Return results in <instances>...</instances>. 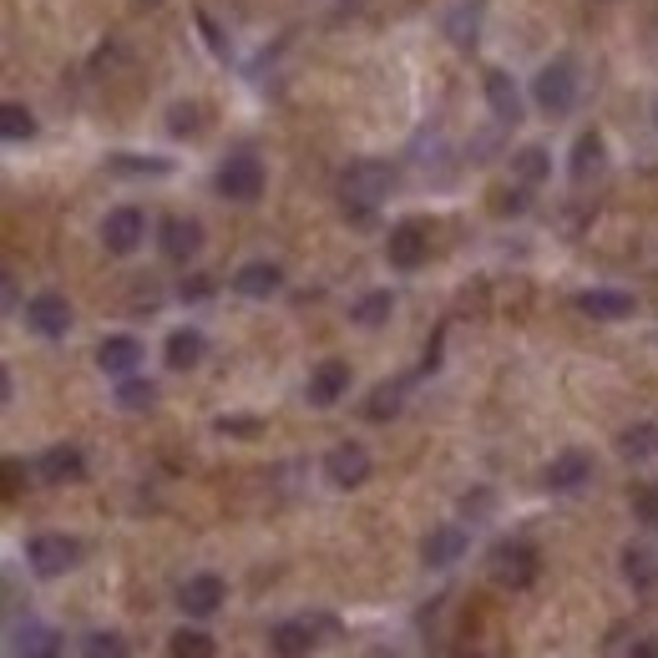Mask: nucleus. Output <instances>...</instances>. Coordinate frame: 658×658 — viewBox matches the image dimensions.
Here are the masks:
<instances>
[{"instance_id":"f03ea898","label":"nucleus","mask_w":658,"mask_h":658,"mask_svg":"<svg viewBox=\"0 0 658 658\" xmlns=\"http://www.w3.org/2000/svg\"><path fill=\"white\" fill-rule=\"evenodd\" d=\"M532 102H537L547 117H563V112H572V106H578V71H572V61L542 66L537 81H532Z\"/></svg>"},{"instance_id":"1a4fd4ad","label":"nucleus","mask_w":658,"mask_h":658,"mask_svg":"<svg viewBox=\"0 0 658 658\" xmlns=\"http://www.w3.org/2000/svg\"><path fill=\"white\" fill-rule=\"evenodd\" d=\"M143 234H147L143 208H112V213H106V224H102L106 253H132L137 243H143Z\"/></svg>"},{"instance_id":"2eb2a0df","label":"nucleus","mask_w":658,"mask_h":658,"mask_svg":"<svg viewBox=\"0 0 658 658\" xmlns=\"http://www.w3.org/2000/svg\"><path fill=\"white\" fill-rule=\"evenodd\" d=\"M466 547H472V537H466L461 526H435L431 537L421 542V557H426V567H451L466 557Z\"/></svg>"},{"instance_id":"37998d69","label":"nucleus","mask_w":658,"mask_h":658,"mask_svg":"<svg viewBox=\"0 0 658 658\" xmlns=\"http://www.w3.org/2000/svg\"><path fill=\"white\" fill-rule=\"evenodd\" d=\"M461 658H476V654H461Z\"/></svg>"},{"instance_id":"f8f14e48","label":"nucleus","mask_w":658,"mask_h":658,"mask_svg":"<svg viewBox=\"0 0 658 658\" xmlns=\"http://www.w3.org/2000/svg\"><path fill=\"white\" fill-rule=\"evenodd\" d=\"M279 290H284V269L269 259H253L234 274V294H243V299H269V294H279Z\"/></svg>"},{"instance_id":"6e6552de","label":"nucleus","mask_w":658,"mask_h":658,"mask_svg":"<svg viewBox=\"0 0 658 658\" xmlns=\"http://www.w3.org/2000/svg\"><path fill=\"white\" fill-rule=\"evenodd\" d=\"M26 325L36 329L41 340H66V329H71V304L61 294H36L26 304Z\"/></svg>"},{"instance_id":"6ab92c4d","label":"nucleus","mask_w":658,"mask_h":658,"mask_svg":"<svg viewBox=\"0 0 658 658\" xmlns=\"http://www.w3.org/2000/svg\"><path fill=\"white\" fill-rule=\"evenodd\" d=\"M592 476V456L588 451H563V456L547 466V487L553 491H578Z\"/></svg>"},{"instance_id":"72a5a7b5","label":"nucleus","mask_w":658,"mask_h":658,"mask_svg":"<svg viewBox=\"0 0 658 658\" xmlns=\"http://www.w3.org/2000/svg\"><path fill=\"white\" fill-rule=\"evenodd\" d=\"M21 658H61V644H56L52 628H26V644H21Z\"/></svg>"},{"instance_id":"f3484780","label":"nucleus","mask_w":658,"mask_h":658,"mask_svg":"<svg viewBox=\"0 0 658 658\" xmlns=\"http://www.w3.org/2000/svg\"><path fill=\"white\" fill-rule=\"evenodd\" d=\"M578 309L588 319H628L633 309H638V299L623 290H582L578 294Z\"/></svg>"},{"instance_id":"0eeeda50","label":"nucleus","mask_w":658,"mask_h":658,"mask_svg":"<svg viewBox=\"0 0 658 658\" xmlns=\"http://www.w3.org/2000/svg\"><path fill=\"white\" fill-rule=\"evenodd\" d=\"M178 608H183L188 619H213V613L224 608V578H218V572H197V578H188L183 592H178Z\"/></svg>"},{"instance_id":"79ce46f5","label":"nucleus","mask_w":658,"mask_h":658,"mask_svg":"<svg viewBox=\"0 0 658 658\" xmlns=\"http://www.w3.org/2000/svg\"><path fill=\"white\" fill-rule=\"evenodd\" d=\"M143 5H158V0H143Z\"/></svg>"},{"instance_id":"cd10ccee","label":"nucleus","mask_w":658,"mask_h":658,"mask_svg":"<svg viewBox=\"0 0 658 658\" xmlns=\"http://www.w3.org/2000/svg\"><path fill=\"white\" fill-rule=\"evenodd\" d=\"M619 451L628 461H648V456H658V426H628V431L619 435Z\"/></svg>"},{"instance_id":"b1692460","label":"nucleus","mask_w":658,"mask_h":658,"mask_svg":"<svg viewBox=\"0 0 658 658\" xmlns=\"http://www.w3.org/2000/svg\"><path fill=\"white\" fill-rule=\"evenodd\" d=\"M390 309H395V294L390 290H370L365 299L350 309V319H355L360 329H381L385 319H390Z\"/></svg>"},{"instance_id":"4468645a","label":"nucleus","mask_w":658,"mask_h":658,"mask_svg":"<svg viewBox=\"0 0 658 658\" xmlns=\"http://www.w3.org/2000/svg\"><path fill=\"white\" fill-rule=\"evenodd\" d=\"M315 628L304 619H290V623H274V633H269V654L274 658H309L315 654Z\"/></svg>"},{"instance_id":"dca6fc26","label":"nucleus","mask_w":658,"mask_h":658,"mask_svg":"<svg viewBox=\"0 0 658 658\" xmlns=\"http://www.w3.org/2000/svg\"><path fill=\"white\" fill-rule=\"evenodd\" d=\"M197 249H203V228L193 218H168L162 224V259L168 263H188Z\"/></svg>"},{"instance_id":"a19ab883","label":"nucleus","mask_w":658,"mask_h":658,"mask_svg":"<svg viewBox=\"0 0 658 658\" xmlns=\"http://www.w3.org/2000/svg\"><path fill=\"white\" fill-rule=\"evenodd\" d=\"M628 658H658V638H644V644L633 648V654H628Z\"/></svg>"},{"instance_id":"9d476101","label":"nucleus","mask_w":658,"mask_h":658,"mask_svg":"<svg viewBox=\"0 0 658 658\" xmlns=\"http://www.w3.org/2000/svg\"><path fill=\"white\" fill-rule=\"evenodd\" d=\"M344 390H350V365H344V360H319L309 385H304V400L325 410V406H334Z\"/></svg>"},{"instance_id":"4c0bfd02","label":"nucleus","mask_w":658,"mask_h":658,"mask_svg":"<svg viewBox=\"0 0 658 658\" xmlns=\"http://www.w3.org/2000/svg\"><path fill=\"white\" fill-rule=\"evenodd\" d=\"M218 431H224V435H253V431H259V421H249V416H224Z\"/></svg>"},{"instance_id":"a878e982","label":"nucleus","mask_w":658,"mask_h":658,"mask_svg":"<svg viewBox=\"0 0 658 658\" xmlns=\"http://www.w3.org/2000/svg\"><path fill=\"white\" fill-rule=\"evenodd\" d=\"M598 168H603V137H598V132H582L578 147H572V178L588 183Z\"/></svg>"},{"instance_id":"c756f323","label":"nucleus","mask_w":658,"mask_h":658,"mask_svg":"<svg viewBox=\"0 0 658 658\" xmlns=\"http://www.w3.org/2000/svg\"><path fill=\"white\" fill-rule=\"evenodd\" d=\"M0 137L5 143H26V137H36V117L21 102H5L0 106Z\"/></svg>"},{"instance_id":"5701e85b","label":"nucleus","mask_w":658,"mask_h":658,"mask_svg":"<svg viewBox=\"0 0 658 658\" xmlns=\"http://www.w3.org/2000/svg\"><path fill=\"white\" fill-rule=\"evenodd\" d=\"M547 172H553V158H547L542 147H522V152H512V178L522 188L547 183Z\"/></svg>"},{"instance_id":"bb28decb","label":"nucleus","mask_w":658,"mask_h":658,"mask_svg":"<svg viewBox=\"0 0 658 658\" xmlns=\"http://www.w3.org/2000/svg\"><path fill=\"white\" fill-rule=\"evenodd\" d=\"M400 400H406V381H385V385L370 390L365 416H370V421H390L395 410H400Z\"/></svg>"},{"instance_id":"2f4dec72","label":"nucleus","mask_w":658,"mask_h":658,"mask_svg":"<svg viewBox=\"0 0 658 658\" xmlns=\"http://www.w3.org/2000/svg\"><path fill=\"white\" fill-rule=\"evenodd\" d=\"M81 658H132L122 633H87L81 638Z\"/></svg>"},{"instance_id":"c9c22d12","label":"nucleus","mask_w":658,"mask_h":658,"mask_svg":"<svg viewBox=\"0 0 658 658\" xmlns=\"http://www.w3.org/2000/svg\"><path fill=\"white\" fill-rule=\"evenodd\" d=\"M168 127H172V132H197V127H203V112H197V102H183V106H172Z\"/></svg>"},{"instance_id":"f704fd0d","label":"nucleus","mask_w":658,"mask_h":658,"mask_svg":"<svg viewBox=\"0 0 658 658\" xmlns=\"http://www.w3.org/2000/svg\"><path fill=\"white\" fill-rule=\"evenodd\" d=\"M633 512H638V522L654 526L658 532V487H638L633 491Z\"/></svg>"},{"instance_id":"20e7f679","label":"nucleus","mask_w":658,"mask_h":658,"mask_svg":"<svg viewBox=\"0 0 658 658\" xmlns=\"http://www.w3.org/2000/svg\"><path fill=\"white\" fill-rule=\"evenodd\" d=\"M491 578H497L501 588H532V582H537V547L522 537L497 542V547H491Z\"/></svg>"},{"instance_id":"a211bd4d","label":"nucleus","mask_w":658,"mask_h":658,"mask_svg":"<svg viewBox=\"0 0 658 658\" xmlns=\"http://www.w3.org/2000/svg\"><path fill=\"white\" fill-rule=\"evenodd\" d=\"M137 360H143V344L132 340V334H106V340L97 344V365H102L106 375H132Z\"/></svg>"},{"instance_id":"473e14b6","label":"nucleus","mask_w":658,"mask_h":658,"mask_svg":"<svg viewBox=\"0 0 658 658\" xmlns=\"http://www.w3.org/2000/svg\"><path fill=\"white\" fill-rule=\"evenodd\" d=\"M112 172H137V178H168L172 162H168V158H132V152H122V158H112Z\"/></svg>"},{"instance_id":"c85d7f7f","label":"nucleus","mask_w":658,"mask_h":658,"mask_svg":"<svg viewBox=\"0 0 658 658\" xmlns=\"http://www.w3.org/2000/svg\"><path fill=\"white\" fill-rule=\"evenodd\" d=\"M476 15H481L476 0H461V5H451L446 11V36L456 41V46H472L476 41Z\"/></svg>"},{"instance_id":"aec40b11","label":"nucleus","mask_w":658,"mask_h":658,"mask_svg":"<svg viewBox=\"0 0 658 658\" xmlns=\"http://www.w3.org/2000/svg\"><path fill=\"white\" fill-rule=\"evenodd\" d=\"M487 102L501 122H517L522 117V92H517V81L507 71H487Z\"/></svg>"},{"instance_id":"58836bf2","label":"nucleus","mask_w":658,"mask_h":658,"mask_svg":"<svg viewBox=\"0 0 658 658\" xmlns=\"http://www.w3.org/2000/svg\"><path fill=\"white\" fill-rule=\"evenodd\" d=\"M21 476H26V466H21V461H5V501L21 497Z\"/></svg>"},{"instance_id":"393cba45","label":"nucleus","mask_w":658,"mask_h":658,"mask_svg":"<svg viewBox=\"0 0 658 658\" xmlns=\"http://www.w3.org/2000/svg\"><path fill=\"white\" fill-rule=\"evenodd\" d=\"M213 654H218V644L203 628H178L168 638V658H213Z\"/></svg>"},{"instance_id":"9b49d317","label":"nucleus","mask_w":658,"mask_h":658,"mask_svg":"<svg viewBox=\"0 0 658 658\" xmlns=\"http://www.w3.org/2000/svg\"><path fill=\"white\" fill-rule=\"evenodd\" d=\"M426 253H431V238H426L421 224H400L385 238V259H390L395 269H421Z\"/></svg>"},{"instance_id":"39448f33","label":"nucleus","mask_w":658,"mask_h":658,"mask_svg":"<svg viewBox=\"0 0 658 658\" xmlns=\"http://www.w3.org/2000/svg\"><path fill=\"white\" fill-rule=\"evenodd\" d=\"M218 193L234 197V203H253V197L263 193V162L253 158V152L224 158V168H218Z\"/></svg>"},{"instance_id":"7ed1b4c3","label":"nucleus","mask_w":658,"mask_h":658,"mask_svg":"<svg viewBox=\"0 0 658 658\" xmlns=\"http://www.w3.org/2000/svg\"><path fill=\"white\" fill-rule=\"evenodd\" d=\"M26 563L36 578H61V572H71L81 563V542L66 537V532H41V537H31Z\"/></svg>"},{"instance_id":"7c9ffc66","label":"nucleus","mask_w":658,"mask_h":658,"mask_svg":"<svg viewBox=\"0 0 658 658\" xmlns=\"http://www.w3.org/2000/svg\"><path fill=\"white\" fill-rule=\"evenodd\" d=\"M152 400H158V385L137 381V375H122V385H117V406L122 410H152Z\"/></svg>"},{"instance_id":"4be33fe9","label":"nucleus","mask_w":658,"mask_h":658,"mask_svg":"<svg viewBox=\"0 0 658 658\" xmlns=\"http://www.w3.org/2000/svg\"><path fill=\"white\" fill-rule=\"evenodd\" d=\"M203 350H208V340H203L197 329H172L168 334V365L172 370H193L197 360H203Z\"/></svg>"},{"instance_id":"423d86ee","label":"nucleus","mask_w":658,"mask_h":658,"mask_svg":"<svg viewBox=\"0 0 658 658\" xmlns=\"http://www.w3.org/2000/svg\"><path fill=\"white\" fill-rule=\"evenodd\" d=\"M325 476L334 481V487H365L370 481V451L360 446V441H340V446L325 456Z\"/></svg>"},{"instance_id":"f257e3e1","label":"nucleus","mask_w":658,"mask_h":658,"mask_svg":"<svg viewBox=\"0 0 658 658\" xmlns=\"http://www.w3.org/2000/svg\"><path fill=\"white\" fill-rule=\"evenodd\" d=\"M390 188H395L390 162H375V158L350 162V168H344V178H340V208H344V218H350L355 228H370V224H375V213H381V203L390 197Z\"/></svg>"},{"instance_id":"412c9836","label":"nucleus","mask_w":658,"mask_h":658,"mask_svg":"<svg viewBox=\"0 0 658 658\" xmlns=\"http://www.w3.org/2000/svg\"><path fill=\"white\" fill-rule=\"evenodd\" d=\"M623 578L638 592L658 588V553L654 547H623Z\"/></svg>"},{"instance_id":"e433bc0d","label":"nucleus","mask_w":658,"mask_h":658,"mask_svg":"<svg viewBox=\"0 0 658 658\" xmlns=\"http://www.w3.org/2000/svg\"><path fill=\"white\" fill-rule=\"evenodd\" d=\"M213 294V279L208 274H193V279H183L178 284V299H208Z\"/></svg>"},{"instance_id":"ea45409f","label":"nucleus","mask_w":658,"mask_h":658,"mask_svg":"<svg viewBox=\"0 0 658 658\" xmlns=\"http://www.w3.org/2000/svg\"><path fill=\"white\" fill-rule=\"evenodd\" d=\"M461 507H466V517H487L491 512V491H476V497H466Z\"/></svg>"},{"instance_id":"ddd939ff","label":"nucleus","mask_w":658,"mask_h":658,"mask_svg":"<svg viewBox=\"0 0 658 658\" xmlns=\"http://www.w3.org/2000/svg\"><path fill=\"white\" fill-rule=\"evenodd\" d=\"M36 472H41V481L66 487V481H81V476H87V456H81L77 446H52V451H41Z\"/></svg>"}]
</instances>
